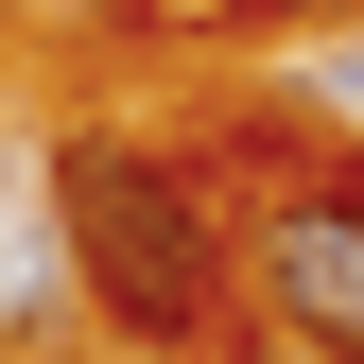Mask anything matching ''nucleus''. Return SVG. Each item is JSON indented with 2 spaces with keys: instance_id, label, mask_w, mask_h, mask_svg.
I'll return each instance as SVG.
<instances>
[{
  "instance_id": "f257e3e1",
  "label": "nucleus",
  "mask_w": 364,
  "mask_h": 364,
  "mask_svg": "<svg viewBox=\"0 0 364 364\" xmlns=\"http://www.w3.org/2000/svg\"><path fill=\"white\" fill-rule=\"evenodd\" d=\"M53 225H70V295H105L122 347H208L243 312V225L156 139H70L53 156Z\"/></svg>"
},
{
  "instance_id": "f03ea898",
  "label": "nucleus",
  "mask_w": 364,
  "mask_h": 364,
  "mask_svg": "<svg viewBox=\"0 0 364 364\" xmlns=\"http://www.w3.org/2000/svg\"><path fill=\"white\" fill-rule=\"evenodd\" d=\"M243 312H278L330 364H364V156H312L295 191L243 208Z\"/></svg>"
},
{
  "instance_id": "7ed1b4c3",
  "label": "nucleus",
  "mask_w": 364,
  "mask_h": 364,
  "mask_svg": "<svg viewBox=\"0 0 364 364\" xmlns=\"http://www.w3.org/2000/svg\"><path fill=\"white\" fill-rule=\"evenodd\" d=\"M53 312H70V225H53V191H35V173H0V347L53 330Z\"/></svg>"
},
{
  "instance_id": "20e7f679",
  "label": "nucleus",
  "mask_w": 364,
  "mask_h": 364,
  "mask_svg": "<svg viewBox=\"0 0 364 364\" xmlns=\"http://www.w3.org/2000/svg\"><path fill=\"white\" fill-rule=\"evenodd\" d=\"M243 364H330L312 330H278V312H243Z\"/></svg>"
},
{
  "instance_id": "39448f33",
  "label": "nucleus",
  "mask_w": 364,
  "mask_h": 364,
  "mask_svg": "<svg viewBox=\"0 0 364 364\" xmlns=\"http://www.w3.org/2000/svg\"><path fill=\"white\" fill-rule=\"evenodd\" d=\"M139 18H243V0H139Z\"/></svg>"
},
{
  "instance_id": "423d86ee",
  "label": "nucleus",
  "mask_w": 364,
  "mask_h": 364,
  "mask_svg": "<svg viewBox=\"0 0 364 364\" xmlns=\"http://www.w3.org/2000/svg\"><path fill=\"white\" fill-rule=\"evenodd\" d=\"M330 87H347V105H364V53H347V70H330Z\"/></svg>"
}]
</instances>
